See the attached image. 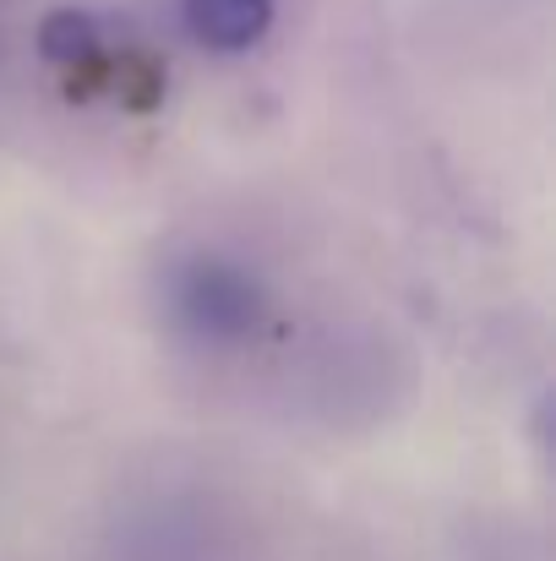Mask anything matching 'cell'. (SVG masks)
<instances>
[{"instance_id":"obj_3","label":"cell","mask_w":556,"mask_h":561,"mask_svg":"<svg viewBox=\"0 0 556 561\" xmlns=\"http://www.w3.org/2000/svg\"><path fill=\"white\" fill-rule=\"evenodd\" d=\"M38 55L66 71V77H110L104 66V38H99V22L82 16V11H49L44 27H38Z\"/></svg>"},{"instance_id":"obj_1","label":"cell","mask_w":556,"mask_h":561,"mask_svg":"<svg viewBox=\"0 0 556 561\" xmlns=\"http://www.w3.org/2000/svg\"><path fill=\"white\" fill-rule=\"evenodd\" d=\"M170 306L191 339L235 344L262 322V284L229 256H191L170 284Z\"/></svg>"},{"instance_id":"obj_2","label":"cell","mask_w":556,"mask_h":561,"mask_svg":"<svg viewBox=\"0 0 556 561\" xmlns=\"http://www.w3.org/2000/svg\"><path fill=\"white\" fill-rule=\"evenodd\" d=\"M181 11L191 38L224 55L262 44V33L273 27V0H181Z\"/></svg>"}]
</instances>
